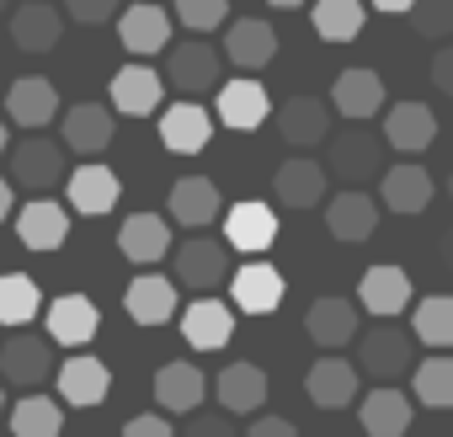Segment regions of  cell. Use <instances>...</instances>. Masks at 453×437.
I'll return each mask as SVG.
<instances>
[{"mask_svg": "<svg viewBox=\"0 0 453 437\" xmlns=\"http://www.w3.org/2000/svg\"><path fill=\"white\" fill-rule=\"evenodd\" d=\"M326 181H331V171H326L320 160L294 155V160L278 165V181H273V187H278V203H283V208H320Z\"/></svg>", "mask_w": 453, "mask_h": 437, "instance_id": "cell-32", "label": "cell"}, {"mask_svg": "<svg viewBox=\"0 0 453 437\" xmlns=\"http://www.w3.org/2000/svg\"><path fill=\"white\" fill-rule=\"evenodd\" d=\"M6 150H12V118H0V160H6Z\"/></svg>", "mask_w": 453, "mask_h": 437, "instance_id": "cell-52", "label": "cell"}, {"mask_svg": "<svg viewBox=\"0 0 453 437\" xmlns=\"http://www.w3.org/2000/svg\"><path fill=\"white\" fill-rule=\"evenodd\" d=\"M165 86L171 91H181V96H203V91H219L224 80H219V49L213 43H203V38H187V43H176L171 54H165Z\"/></svg>", "mask_w": 453, "mask_h": 437, "instance_id": "cell-5", "label": "cell"}, {"mask_svg": "<svg viewBox=\"0 0 453 437\" xmlns=\"http://www.w3.org/2000/svg\"><path fill=\"white\" fill-rule=\"evenodd\" d=\"M65 12H70L75 22L96 27V22H112V17H118V0H65Z\"/></svg>", "mask_w": 453, "mask_h": 437, "instance_id": "cell-44", "label": "cell"}, {"mask_svg": "<svg viewBox=\"0 0 453 437\" xmlns=\"http://www.w3.org/2000/svg\"><path fill=\"white\" fill-rule=\"evenodd\" d=\"M38 310H43V294H38L33 278H22V272H0V326L22 331Z\"/></svg>", "mask_w": 453, "mask_h": 437, "instance_id": "cell-41", "label": "cell"}, {"mask_svg": "<svg viewBox=\"0 0 453 437\" xmlns=\"http://www.w3.org/2000/svg\"><path fill=\"white\" fill-rule=\"evenodd\" d=\"M17 241L27 246V251H59L65 241H70V213H65V203H54V197H33L22 213H17Z\"/></svg>", "mask_w": 453, "mask_h": 437, "instance_id": "cell-18", "label": "cell"}, {"mask_svg": "<svg viewBox=\"0 0 453 437\" xmlns=\"http://www.w3.org/2000/svg\"><path fill=\"white\" fill-rule=\"evenodd\" d=\"M304 336L320 352H342L347 341H357V304L352 299H315L304 310Z\"/></svg>", "mask_w": 453, "mask_h": 437, "instance_id": "cell-23", "label": "cell"}, {"mask_svg": "<svg viewBox=\"0 0 453 437\" xmlns=\"http://www.w3.org/2000/svg\"><path fill=\"white\" fill-rule=\"evenodd\" d=\"M224 241L241 257H262L273 241H278V208H267L262 197H246L224 213Z\"/></svg>", "mask_w": 453, "mask_h": 437, "instance_id": "cell-7", "label": "cell"}, {"mask_svg": "<svg viewBox=\"0 0 453 437\" xmlns=\"http://www.w3.org/2000/svg\"><path fill=\"white\" fill-rule=\"evenodd\" d=\"M267 6H278V12H299L304 0H267Z\"/></svg>", "mask_w": 453, "mask_h": 437, "instance_id": "cell-53", "label": "cell"}, {"mask_svg": "<svg viewBox=\"0 0 453 437\" xmlns=\"http://www.w3.org/2000/svg\"><path fill=\"white\" fill-rule=\"evenodd\" d=\"M411 331H416V341H421V347L448 352V347H453V299H448V294L421 299V304H416V315H411Z\"/></svg>", "mask_w": 453, "mask_h": 437, "instance_id": "cell-40", "label": "cell"}, {"mask_svg": "<svg viewBox=\"0 0 453 437\" xmlns=\"http://www.w3.org/2000/svg\"><path fill=\"white\" fill-rule=\"evenodd\" d=\"M59 33H65V22H59V12L49 6V0H22V6L12 12V43L22 54H49L59 43Z\"/></svg>", "mask_w": 453, "mask_h": 437, "instance_id": "cell-34", "label": "cell"}, {"mask_svg": "<svg viewBox=\"0 0 453 437\" xmlns=\"http://www.w3.org/2000/svg\"><path fill=\"white\" fill-rule=\"evenodd\" d=\"M230 336H235V315L224 299H192L181 310V341L192 352H219Z\"/></svg>", "mask_w": 453, "mask_h": 437, "instance_id": "cell-20", "label": "cell"}, {"mask_svg": "<svg viewBox=\"0 0 453 437\" xmlns=\"http://www.w3.org/2000/svg\"><path fill=\"white\" fill-rule=\"evenodd\" d=\"M213 400L224 410H235V416H251L267 405V373L257 363H230L219 379H213Z\"/></svg>", "mask_w": 453, "mask_h": 437, "instance_id": "cell-31", "label": "cell"}, {"mask_svg": "<svg viewBox=\"0 0 453 437\" xmlns=\"http://www.w3.org/2000/svg\"><path fill=\"white\" fill-rule=\"evenodd\" d=\"M187 437H235V421H230V416H197V410H192Z\"/></svg>", "mask_w": 453, "mask_h": 437, "instance_id": "cell-46", "label": "cell"}, {"mask_svg": "<svg viewBox=\"0 0 453 437\" xmlns=\"http://www.w3.org/2000/svg\"><path fill=\"white\" fill-rule=\"evenodd\" d=\"M12 218V176H0V225Z\"/></svg>", "mask_w": 453, "mask_h": 437, "instance_id": "cell-50", "label": "cell"}, {"mask_svg": "<svg viewBox=\"0 0 453 437\" xmlns=\"http://www.w3.org/2000/svg\"><path fill=\"white\" fill-rule=\"evenodd\" d=\"M0 379L17 384V389H38L54 379V347L43 336H27V326L17 336L0 341Z\"/></svg>", "mask_w": 453, "mask_h": 437, "instance_id": "cell-6", "label": "cell"}, {"mask_svg": "<svg viewBox=\"0 0 453 437\" xmlns=\"http://www.w3.org/2000/svg\"><path fill=\"white\" fill-rule=\"evenodd\" d=\"M384 134H368L363 123H352V128H342V134H331V144H326V171L336 176V181H347V187H363L373 171H384Z\"/></svg>", "mask_w": 453, "mask_h": 437, "instance_id": "cell-1", "label": "cell"}, {"mask_svg": "<svg viewBox=\"0 0 453 437\" xmlns=\"http://www.w3.org/2000/svg\"><path fill=\"white\" fill-rule=\"evenodd\" d=\"M246 437H299V426L288 416H262V421L246 426Z\"/></svg>", "mask_w": 453, "mask_h": 437, "instance_id": "cell-48", "label": "cell"}, {"mask_svg": "<svg viewBox=\"0 0 453 437\" xmlns=\"http://www.w3.org/2000/svg\"><path fill=\"white\" fill-rule=\"evenodd\" d=\"M165 102V75L150 70V65H123L112 75V112H128V118H150L160 112Z\"/></svg>", "mask_w": 453, "mask_h": 437, "instance_id": "cell-21", "label": "cell"}, {"mask_svg": "<svg viewBox=\"0 0 453 437\" xmlns=\"http://www.w3.org/2000/svg\"><path fill=\"white\" fill-rule=\"evenodd\" d=\"M331 118H336L331 96H288V102L278 107V134H283L294 150H315V144L331 139Z\"/></svg>", "mask_w": 453, "mask_h": 437, "instance_id": "cell-10", "label": "cell"}, {"mask_svg": "<svg viewBox=\"0 0 453 437\" xmlns=\"http://www.w3.org/2000/svg\"><path fill=\"white\" fill-rule=\"evenodd\" d=\"M224 54H230L235 70H262V65L278 59V33L262 17H235L224 27Z\"/></svg>", "mask_w": 453, "mask_h": 437, "instance_id": "cell-27", "label": "cell"}, {"mask_svg": "<svg viewBox=\"0 0 453 437\" xmlns=\"http://www.w3.org/2000/svg\"><path fill=\"white\" fill-rule=\"evenodd\" d=\"M203 395H208V379H203L197 363H181L176 357V363H165L155 373V400H160L165 416H192L203 405Z\"/></svg>", "mask_w": 453, "mask_h": 437, "instance_id": "cell-28", "label": "cell"}, {"mask_svg": "<svg viewBox=\"0 0 453 437\" xmlns=\"http://www.w3.org/2000/svg\"><path fill=\"white\" fill-rule=\"evenodd\" d=\"M267 112H273V96L262 80H224L213 96V118L235 134H257L267 123Z\"/></svg>", "mask_w": 453, "mask_h": 437, "instance_id": "cell-8", "label": "cell"}, {"mask_svg": "<svg viewBox=\"0 0 453 437\" xmlns=\"http://www.w3.org/2000/svg\"><path fill=\"white\" fill-rule=\"evenodd\" d=\"M357 357H363V373L368 379H405L416 368V331L405 336L400 326L379 320L373 331L357 336Z\"/></svg>", "mask_w": 453, "mask_h": 437, "instance_id": "cell-4", "label": "cell"}, {"mask_svg": "<svg viewBox=\"0 0 453 437\" xmlns=\"http://www.w3.org/2000/svg\"><path fill=\"white\" fill-rule=\"evenodd\" d=\"M118 197H123L118 171H107V165H75V171H70V208H75V213L102 218V213L118 208Z\"/></svg>", "mask_w": 453, "mask_h": 437, "instance_id": "cell-30", "label": "cell"}, {"mask_svg": "<svg viewBox=\"0 0 453 437\" xmlns=\"http://www.w3.org/2000/svg\"><path fill=\"white\" fill-rule=\"evenodd\" d=\"M448 203H453V176H448Z\"/></svg>", "mask_w": 453, "mask_h": 437, "instance_id": "cell-56", "label": "cell"}, {"mask_svg": "<svg viewBox=\"0 0 453 437\" xmlns=\"http://www.w3.org/2000/svg\"><path fill=\"white\" fill-rule=\"evenodd\" d=\"M176 288H181L176 278H160V272L144 267V272L128 283V294H123L128 320H134V326H165V320L176 315V299H181Z\"/></svg>", "mask_w": 453, "mask_h": 437, "instance_id": "cell-17", "label": "cell"}, {"mask_svg": "<svg viewBox=\"0 0 453 437\" xmlns=\"http://www.w3.org/2000/svg\"><path fill=\"white\" fill-rule=\"evenodd\" d=\"M96 326H102V315H96V304L86 294H59L49 304V336L59 347H86L96 336Z\"/></svg>", "mask_w": 453, "mask_h": 437, "instance_id": "cell-35", "label": "cell"}, {"mask_svg": "<svg viewBox=\"0 0 453 437\" xmlns=\"http://www.w3.org/2000/svg\"><path fill=\"white\" fill-rule=\"evenodd\" d=\"M411 389H416V400H421V405L448 410V405H453V357H448V352L421 357V363L411 368Z\"/></svg>", "mask_w": 453, "mask_h": 437, "instance_id": "cell-38", "label": "cell"}, {"mask_svg": "<svg viewBox=\"0 0 453 437\" xmlns=\"http://www.w3.org/2000/svg\"><path fill=\"white\" fill-rule=\"evenodd\" d=\"M331 107H336V118H347V123H368V118H379V112L389 107V102H384V80H379V70H363V65L342 70L336 86H331Z\"/></svg>", "mask_w": 453, "mask_h": 437, "instance_id": "cell-12", "label": "cell"}, {"mask_svg": "<svg viewBox=\"0 0 453 437\" xmlns=\"http://www.w3.org/2000/svg\"><path fill=\"white\" fill-rule=\"evenodd\" d=\"M411 421H416V405L395 384H379L373 395H363V432L368 437H405Z\"/></svg>", "mask_w": 453, "mask_h": 437, "instance_id": "cell-36", "label": "cell"}, {"mask_svg": "<svg viewBox=\"0 0 453 437\" xmlns=\"http://www.w3.org/2000/svg\"><path fill=\"white\" fill-rule=\"evenodd\" d=\"M54 112H59V91H54L49 75H22V80L6 91V118H12L17 128H27V134L49 128Z\"/></svg>", "mask_w": 453, "mask_h": 437, "instance_id": "cell-22", "label": "cell"}, {"mask_svg": "<svg viewBox=\"0 0 453 437\" xmlns=\"http://www.w3.org/2000/svg\"><path fill=\"white\" fill-rule=\"evenodd\" d=\"M432 176H426V165H411V155L400 160V165H384V181H379V203L389 208V213H426V203H432Z\"/></svg>", "mask_w": 453, "mask_h": 437, "instance_id": "cell-26", "label": "cell"}, {"mask_svg": "<svg viewBox=\"0 0 453 437\" xmlns=\"http://www.w3.org/2000/svg\"><path fill=\"white\" fill-rule=\"evenodd\" d=\"M379 197H368V187H342L331 203H326V230L336 235V241H347V246H357V241H368L373 230H379Z\"/></svg>", "mask_w": 453, "mask_h": 437, "instance_id": "cell-11", "label": "cell"}, {"mask_svg": "<svg viewBox=\"0 0 453 437\" xmlns=\"http://www.w3.org/2000/svg\"><path fill=\"white\" fill-rule=\"evenodd\" d=\"M118 251L134 262V267H155L165 262L176 246H171V225L160 213H128L123 218V230H118Z\"/></svg>", "mask_w": 453, "mask_h": 437, "instance_id": "cell-19", "label": "cell"}, {"mask_svg": "<svg viewBox=\"0 0 453 437\" xmlns=\"http://www.w3.org/2000/svg\"><path fill=\"white\" fill-rule=\"evenodd\" d=\"M230 294H235V310H241V315H273V310L283 304L288 283H283V272H278L273 262L251 257L246 267H235V283H230Z\"/></svg>", "mask_w": 453, "mask_h": 437, "instance_id": "cell-15", "label": "cell"}, {"mask_svg": "<svg viewBox=\"0 0 453 437\" xmlns=\"http://www.w3.org/2000/svg\"><path fill=\"white\" fill-rule=\"evenodd\" d=\"M432 86H437L442 96H453V43H442V49L432 54Z\"/></svg>", "mask_w": 453, "mask_h": 437, "instance_id": "cell-47", "label": "cell"}, {"mask_svg": "<svg viewBox=\"0 0 453 437\" xmlns=\"http://www.w3.org/2000/svg\"><path fill=\"white\" fill-rule=\"evenodd\" d=\"M171 17L187 33H219V27H230V0H176Z\"/></svg>", "mask_w": 453, "mask_h": 437, "instance_id": "cell-42", "label": "cell"}, {"mask_svg": "<svg viewBox=\"0 0 453 437\" xmlns=\"http://www.w3.org/2000/svg\"><path fill=\"white\" fill-rule=\"evenodd\" d=\"M6 12H12V0H0V17H6Z\"/></svg>", "mask_w": 453, "mask_h": 437, "instance_id": "cell-55", "label": "cell"}, {"mask_svg": "<svg viewBox=\"0 0 453 437\" xmlns=\"http://www.w3.org/2000/svg\"><path fill=\"white\" fill-rule=\"evenodd\" d=\"M357 299H363V310L368 315H379V320H389V315H400L405 304H411V278H405V267H368L363 278H357Z\"/></svg>", "mask_w": 453, "mask_h": 437, "instance_id": "cell-33", "label": "cell"}, {"mask_svg": "<svg viewBox=\"0 0 453 437\" xmlns=\"http://www.w3.org/2000/svg\"><path fill=\"white\" fill-rule=\"evenodd\" d=\"M6 176L22 192H49V187L65 181V150L54 139H43V134H27L22 144L6 150Z\"/></svg>", "mask_w": 453, "mask_h": 437, "instance_id": "cell-3", "label": "cell"}, {"mask_svg": "<svg viewBox=\"0 0 453 437\" xmlns=\"http://www.w3.org/2000/svg\"><path fill=\"white\" fill-rule=\"evenodd\" d=\"M304 395L320 405V410H347L357 400V363H347L342 352H326L310 363L304 373Z\"/></svg>", "mask_w": 453, "mask_h": 437, "instance_id": "cell-14", "label": "cell"}, {"mask_svg": "<svg viewBox=\"0 0 453 437\" xmlns=\"http://www.w3.org/2000/svg\"><path fill=\"white\" fill-rule=\"evenodd\" d=\"M165 208H171V225H181V230H208L213 218H219V208H224V197H219V187H213L208 176H181V181L171 187Z\"/></svg>", "mask_w": 453, "mask_h": 437, "instance_id": "cell-25", "label": "cell"}, {"mask_svg": "<svg viewBox=\"0 0 453 437\" xmlns=\"http://www.w3.org/2000/svg\"><path fill=\"white\" fill-rule=\"evenodd\" d=\"M411 27L421 38H453V0H416V6H411Z\"/></svg>", "mask_w": 453, "mask_h": 437, "instance_id": "cell-43", "label": "cell"}, {"mask_svg": "<svg viewBox=\"0 0 453 437\" xmlns=\"http://www.w3.org/2000/svg\"><path fill=\"white\" fill-rule=\"evenodd\" d=\"M171 12L165 6H150V0H139V6H123L118 12V43L134 54V59H150L160 49H171Z\"/></svg>", "mask_w": 453, "mask_h": 437, "instance_id": "cell-9", "label": "cell"}, {"mask_svg": "<svg viewBox=\"0 0 453 437\" xmlns=\"http://www.w3.org/2000/svg\"><path fill=\"white\" fill-rule=\"evenodd\" d=\"M112 134H118V123H112V107L107 102H75L65 112V144L75 155H102L112 144Z\"/></svg>", "mask_w": 453, "mask_h": 437, "instance_id": "cell-29", "label": "cell"}, {"mask_svg": "<svg viewBox=\"0 0 453 437\" xmlns=\"http://www.w3.org/2000/svg\"><path fill=\"white\" fill-rule=\"evenodd\" d=\"M123 437H176V426H171L160 410H144V416H134V421L123 426Z\"/></svg>", "mask_w": 453, "mask_h": 437, "instance_id": "cell-45", "label": "cell"}, {"mask_svg": "<svg viewBox=\"0 0 453 437\" xmlns=\"http://www.w3.org/2000/svg\"><path fill=\"white\" fill-rule=\"evenodd\" d=\"M0 416H6V379H0Z\"/></svg>", "mask_w": 453, "mask_h": 437, "instance_id": "cell-54", "label": "cell"}, {"mask_svg": "<svg viewBox=\"0 0 453 437\" xmlns=\"http://www.w3.org/2000/svg\"><path fill=\"white\" fill-rule=\"evenodd\" d=\"M368 6H373V12H384V17H411L416 0H368Z\"/></svg>", "mask_w": 453, "mask_h": 437, "instance_id": "cell-49", "label": "cell"}, {"mask_svg": "<svg viewBox=\"0 0 453 437\" xmlns=\"http://www.w3.org/2000/svg\"><path fill=\"white\" fill-rule=\"evenodd\" d=\"M65 432V410L49 395H22L12 405V437H59Z\"/></svg>", "mask_w": 453, "mask_h": 437, "instance_id": "cell-37", "label": "cell"}, {"mask_svg": "<svg viewBox=\"0 0 453 437\" xmlns=\"http://www.w3.org/2000/svg\"><path fill=\"white\" fill-rule=\"evenodd\" d=\"M171 278L192 294H208L230 278V241H208V235H187L171 251Z\"/></svg>", "mask_w": 453, "mask_h": 437, "instance_id": "cell-2", "label": "cell"}, {"mask_svg": "<svg viewBox=\"0 0 453 437\" xmlns=\"http://www.w3.org/2000/svg\"><path fill=\"white\" fill-rule=\"evenodd\" d=\"M363 0H315V12H310V22H315V33L326 38V43H352L357 33H363Z\"/></svg>", "mask_w": 453, "mask_h": 437, "instance_id": "cell-39", "label": "cell"}, {"mask_svg": "<svg viewBox=\"0 0 453 437\" xmlns=\"http://www.w3.org/2000/svg\"><path fill=\"white\" fill-rule=\"evenodd\" d=\"M437 139V112L426 102H395L384 107V144L400 155H421Z\"/></svg>", "mask_w": 453, "mask_h": 437, "instance_id": "cell-16", "label": "cell"}, {"mask_svg": "<svg viewBox=\"0 0 453 437\" xmlns=\"http://www.w3.org/2000/svg\"><path fill=\"white\" fill-rule=\"evenodd\" d=\"M54 384H59V395H65V405H102L107 400V389H112V368L102 363V357H91V352H75V357H65V368L54 373Z\"/></svg>", "mask_w": 453, "mask_h": 437, "instance_id": "cell-24", "label": "cell"}, {"mask_svg": "<svg viewBox=\"0 0 453 437\" xmlns=\"http://www.w3.org/2000/svg\"><path fill=\"white\" fill-rule=\"evenodd\" d=\"M442 267H448V272H453V225H448V230H442Z\"/></svg>", "mask_w": 453, "mask_h": 437, "instance_id": "cell-51", "label": "cell"}, {"mask_svg": "<svg viewBox=\"0 0 453 437\" xmlns=\"http://www.w3.org/2000/svg\"><path fill=\"white\" fill-rule=\"evenodd\" d=\"M208 139H213V112L197 107V96H181L160 112V144L171 155H197L208 150Z\"/></svg>", "mask_w": 453, "mask_h": 437, "instance_id": "cell-13", "label": "cell"}]
</instances>
